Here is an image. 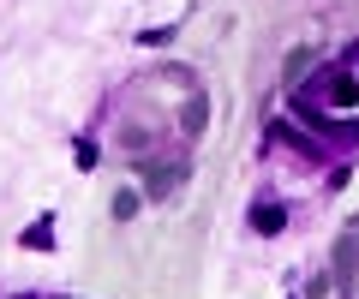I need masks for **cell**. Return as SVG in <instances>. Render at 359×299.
Returning <instances> with one entry per match:
<instances>
[{"instance_id":"277c9868","label":"cell","mask_w":359,"mask_h":299,"mask_svg":"<svg viewBox=\"0 0 359 299\" xmlns=\"http://www.w3.org/2000/svg\"><path fill=\"white\" fill-rule=\"evenodd\" d=\"M204 120H210V102H204V96H192V102H186V132H198Z\"/></svg>"},{"instance_id":"3957f363","label":"cell","mask_w":359,"mask_h":299,"mask_svg":"<svg viewBox=\"0 0 359 299\" xmlns=\"http://www.w3.org/2000/svg\"><path fill=\"white\" fill-rule=\"evenodd\" d=\"M252 228H257V234H282V228H287V209L282 204H257L252 209Z\"/></svg>"},{"instance_id":"52a82bcc","label":"cell","mask_w":359,"mask_h":299,"mask_svg":"<svg viewBox=\"0 0 359 299\" xmlns=\"http://www.w3.org/2000/svg\"><path fill=\"white\" fill-rule=\"evenodd\" d=\"M114 216H120V221L138 216V192H120V197H114Z\"/></svg>"},{"instance_id":"5b68a950","label":"cell","mask_w":359,"mask_h":299,"mask_svg":"<svg viewBox=\"0 0 359 299\" xmlns=\"http://www.w3.org/2000/svg\"><path fill=\"white\" fill-rule=\"evenodd\" d=\"M25 246H54V221H36V228H30V234H25Z\"/></svg>"},{"instance_id":"7a4b0ae2","label":"cell","mask_w":359,"mask_h":299,"mask_svg":"<svg viewBox=\"0 0 359 299\" xmlns=\"http://www.w3.org/2000/svg\"><path fill=\"white\" fill-rule=\"evenodd\" d=\"M138 180H144V192L168 197L180 180H186V162H138Z\"/></svg>"},{"instance_id":"6da1fadb","label":"cell","mask_w":359,"mask_h":299,"mask_svg":"<svg viewBox=\"0 0 359 299\" xmlns=\"http://www.w3.org/2000/svg\"><path fill=\"white\" fill-rule=\"evenodd\" d=\"M323 108H330V114H353L359 108V78L347 66H335L330 78H323Z\"/></svg>"},{"instance_id":"8992f818","label":"cell","mask_w":359,"mask_h":299,"mask_svg":"<svg viewBox=\"0 0 359 299\" xmlns=\"http://www.w3.org/2000/svg\"><path fill=\"white\" fill-rule=\"evenodd\" d=\"M306 66H311V48H294V54H287V84H299Z\"/></svg>"}]
</instances>
